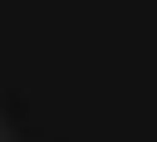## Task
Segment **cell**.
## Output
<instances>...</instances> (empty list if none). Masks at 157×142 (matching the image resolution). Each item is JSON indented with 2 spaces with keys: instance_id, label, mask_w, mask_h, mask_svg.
<instances>
[]
</instances>
